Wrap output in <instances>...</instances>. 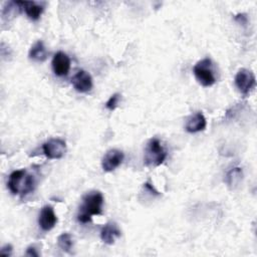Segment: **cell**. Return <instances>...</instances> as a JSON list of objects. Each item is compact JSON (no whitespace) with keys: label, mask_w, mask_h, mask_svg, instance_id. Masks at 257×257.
<instances>
[{"label":"cell","mask_w":257,"mask_h":257,"mask_svg":"<svg viewBox=\"0 0 257 257\" xmlns=\"http://www.w3.org/2000/svg\"><path fill=\"white\" fill-rule=\"evenodd\" d=\"M235 85L243 95H247L255 87L256 79L254 73L247 68H240L235 75Z\"/></svg>","instance_id":"obj_5"},{"label":"cell","mask_w":257,"mask_h":257,"mask_svg":"<svg viewBox=\"0 0 257 257\" xmlns=\"http://www.w3.org/2000/svg\"><path fill=\"white\" fill-rule=\"evenodd\" d=\"M207 120L201 111H197L190 115L186 121L185 130L190 134H196L206 128Z\"/></svg>","instance_id":"obj_12"},{"label":"cell","mask_w":257,"mask_h":257,"mask_svg":"<svg viewBox=\"0 0 257 257\" xmlns=\"http://www.w3.org/2000/svg\"><path fill=\"white\" fill-rule=\"evenodd\" d=\"M120 94L119 93H113L108 99H107V101L105 102V107L108 109V110H110V111H112V110H114L115 108H116V106H117V104H118V101H119V99H120Z\"/></svg>","instance_id":"obj_17"},{"label":"cell","mask_w":257,"mask_h":257,"mask_svg":"<svg viewBox=\"0 0 257 257\" xmlns=\"http://www.w3.org/2000/svg\"><path fill=\"white\" fill-rule=\"evenodd\" d=\"M19 3L21 8L24 9L28 18L33 21L38 20L44 10V6L42 4L34 1H19Z\"/></svg>","instance_id":"obj_13"},{"label":"cell","mask_w":257,"mask_h":257,"mask_svg":"<svg viewBox=\"0 0 257 257\" xmlns=\"http://www.w3.org/2000/svg\"><path fill=\"white\" fill-rule=\"evenodd\" d=\"M7 186L13 195L26 196L32 193L36 187V181L33 175L27 173L25 169L13 171L8 178Z\"/></svg>","instance_id":"obj_2"},{"label":"cell","mask_w":257,"mask_h":257,"mask_svg":"<svg viewBox=\"0 0 257 257\" xmlns=\"http://www.w3.org/2000/svg\"><path fill=\"white\" fill-rule=\"evenodd\" d=\"M235 20L240 24L245 25L247 23V16L245 14H238L235 16Z\"/></svg>","instance_id":"obj_21"},{"label":"cell","mask_w":257,"mask_h":257,"mask_svg":"<svg viewBox=\"0 0 257 257\" xmlns=\"http://www.w3.org/2000/svg\"><path fill=\"white\" fill-rule=\"evenodd\" d=\"M25 255L26 256H35V257H37L39 255V253L37 252V249L34 245H30L29 247H27Z\"/></svg>","instance_id":"obj_19"},{"label":"cell","mask_w":257,"mask_h":257,"mask_svg":"<svg viewBox=\"0 0 257 257\" xmlns=\"http://www.w3.org/2000/svg\"><path fill=\"white\" fill-rule=\"evenodd\" d=\"M57 245L58 247L66 252L70 253L72 247H73V239L72 236L69 233H62L57 237Z\"/></svg>","instance_id":"obj_16"},{"label":"cell","mask_w":257,"mask_h":257,"mask_svg":"<svg viewBox=\"0 0 257 257\" xmlns=\"http://www.w3.org/2000/svg\"><path fill=\"white\" fill-rule=\"evenodd\" d=\"M66 150L67 148L65 141L59 138L50 139L42 145L43 154L50 160L61 159L65 155Z\"/></svg>","instance_id":"obj_6"},{"label":"cell","mask_w":257,"mask_h":257,"mask_svg":"<svg viewBox=\"0 0 257 257\" xmlns=\"http://www.w3.org/2000/svg\"><path fill=\"white\" fill-rule=\"evenodd\" d=\"M243 180V170L240 167L230 169L225 176V183L231 190L237 189Z\"/></svg>","instance_id":"obj_14"},{"label":"cell","mask_w":257,"mask_h":257,"mask_svg":"<svg viewBox=\"0 0 257 257\" xmlns=\"http://www.w3.org/2000/svg\"><path fill=\"white\" fill-rule=\"evenodd\" d=\"M167 158V152L161 145V141L158 138H152L146 146L144 155V164L147 167L155 168L164 163Z\"/></svg>","instance_id":"obj_3"},{"label":"cell","mask_w":257,"mask_h":257,"mask_svg":"<svg viewBox=\"0 0 257 257\" xmlns=\"http://www.w3.org/2000/svg\"><path fill=\"white\" fill-rule=\"evenodd\" d=\"M12 250H13L12 246L10 244H6L0 249V254L4 255V256H11L12 255Z\"/></svg>","instance_id":"obj_18"},{"label":"cell","mask_w":257,"mask_h":257,"mask_svg":"<svg viewBox=\"0 0 257 257\" xmlns=\"http://www.w3.org/2000/svg\"><path fill=\"white\" fill-rule=\"evenodd\" d=\"M212 60L208 57L199 60L193 67V72L198 82L205 87L212 86L216 82Z\"/></svg>","instance_id":"obj_4"},{"label":"cell","mask_w":257,"mask_h":257,"mask_svg":"<svg viewBox=\"0 0 257 257\" xmlns=\"http://www.w3.org/2000/svg\"><path fill=\"white\" fill-rule=\"evenodd\" d=\"M71 84L76 91L85 93L92 88V77L87 71L80 69L72 76Z\"/></svg>","instance_id":"obj_9"},{"label":"cell","mask_w":257,"mask_h":257,"mask_svg":"<svg viewBox=\"0 0 257 257\" xmlns=\"http://www.w3.org/2000/svg\"><path fill=\"white\" fill-rule=\"evenodd\" d=\"M121 235L120 229L114 222L106 223L100 230V239L107 245H112Z\"/></svg>","instance_id":"obj_11"},{"label":"cell","mask_w":257,"mask_h":257,"mask_svg":"<svg viewBox=\"0 0 257 257\" xmlns=\"http://www.w3.org/2000/svg\"><path fill=\"white\" fill-rule=\"evenodd\" d=\"M56 223H57V216L55 215L53 207L49 205L42 207L38 217V225L41 228V230L44 232L50 231L55 226Z\"/></svg>","instance_id":"obj_10"},{"label":"cell","mask_w":257,"mask_h":257,"mask_svg":"<svg viewBox=\"0 0 257 257\" xmlns=\"http://www.w3.org/2000/svg\"><path fill=\"white\" fill-rule=\"evenodd\" d=\"M144 188H145L146 190L150 191L152 195H155V196H159V195H160V193H159V192L153 187V185H151L149 182H147V183L144 184Z\"/></svg>","instance_id":"obj_20"},{"label":"cell","mask_w":257,"mask_h":257,"mask_svg":"<svg viewBox=\"0 0 257 257\" xmlns=\"http://www.w3.org/2000/svg\"><path fill=\"white\" fill-rule=\"evenodd\" d=\"M103 196L99 191H91L82 197V204L77 213L79 223L86 224L91 221L92 216L100 215L102 212Z\"/></svg>","instance_id":"obj_1"},{"label":"cell","mask_w":257,"mask_h":257,"mask_svg":"<svg viewBox=\"0 0 257 257\" xmlns=\"http://www.w3.org/2000/svg\"><path fill=\"white\" fill-rule=\"evenodd\" d=\"M124 155L122 151L117 149H110L106 151L101 159V167L104 172L114 171L123 161Z\"/></svg>","instance_id":"obj_7"},{"label":"cell","mask_w":257,"mask_h":257,"mask_svg":"<svg viewBox=\"0 0 257 257\" xmlns=\"http://www.w3.org/2000/svg\"><path fill=\"white\" fill-rule=\"evenodd\" d=\"M28 56L31 60L36 62H43L47 59L48 53L47 50L41 40L36 41L30 48Z\"/></svg>","instance_id":"obj_15"},{"label":"cell","mask_w":257,"mask_h":257,"mask_svg":"<svg viewBox=\"0 0 257 257\" xmlns=\"http://www.w3.org/2000/svg\"><path fill=\"white\" fill-rule=\"evenodd\" d=\"M52 70L57 76H65L70 69V58L63 51H58L54 54L51 61Z\"/></svg>","instance_id":"obj_8"}]
</instances>
